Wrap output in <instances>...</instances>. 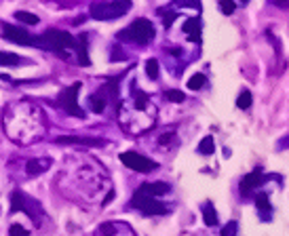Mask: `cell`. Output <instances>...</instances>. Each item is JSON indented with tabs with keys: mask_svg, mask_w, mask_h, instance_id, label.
Masks as SVG:
<instances>
[{
	"mask_svg": "<svg viewBox=\"0 0 289 236\" xmlns=\"http://www.w3.org/2000/svg\"><path fill=\"white\" fill-rule=\"evenodd\" d=\"M6 112L17 116V124H9L4 127L9 137L19 141V144H28L41 137V133L44 131V116L42 112L32 104H17L6 108Z\"/></svg>",
	"mask_w": 289,
	"mask_h": 236,
	"instance_id": "cell-1",
	"label": "cell"
},
{
	"mask_svg": "<svg viewBox=\"0 0 289 236\" xmlns=\"http://www.w3.org/2000/svg\"><path fill=\"white\" fill-rule=\"evenodd\" d=\"M156 30L148 19H135L129 28L119 32V40L124 42H135V44H148L154 38Z\"/></svg>",
	"mask_w": 289,
	"mask_h": 236,
	"instance_id": "cell-2",
	"label": "cell"
},
{
	"mask_svg": "<svg viewBox=\"0 0 289 236\" xmlns=\"http://www.w3.org/2000/svg\"><path fill=\"white\" fill-rule=\"evenodd\" d=\"M36 46L41 49H46V51H61V49H72L76 46V40L72 34L64 32V30H46L41 36H36Z\"/></svg>",
	"mask_w": 289,
	"mask_h": 236,
	"instance_id": "cell-3",
	"label": "cell"
},
{
	"mask_svg": "<svg viewBox=\"0 0 289 236\" xmlns=\"http://www.w3.org/2000/svg\"><path fill=\"white\" fill-rule=\"evenodd\" d=\"M131 9V0H112V2H95L91 4L89 15L97 21L119 19Z\"/></svg>",
	"mask_w": 289,
	"mask_h": 236,
	"instance_id": "cell-4",
	"label": "cell"
},
{
	"mask_svg": "<svg viewBox=\"0 0 289 236\" xmlns=\"http://www.w3.org/2000/svg\"><path fill=\"white\" fill-rule=\"evenodd\" d=\"M81 86H83L81 82H74V84L66 86V89H61L59 95H57V106L61 110H66L68 114L84 118V110L78 106V93H81Z\"/></svg>",
	"mask_w": 289,
	"mask_h": 236,
	"instance_id": "cell-5",
	"label": "cell"
},
{
	"mask_svg": "<svg viewBox=\"0 0 289 236\" xmlns=\"http://www.w3.org/2000/svg\"><path fill=\"white\" fill-rule=\"evenodd\" d=\"M131 207L139 209L144 215H165L167 207L163 202L156 200V196H148L142 192H135L133 198H131Z\"/></svg>",
	"mask_w": 289,
	"mask_h": 236,
	"instance_id": "cell-6",
	"label": "cell"
},
{
	"mask_svg": "<svg viewBox=\"0 0 289 236\" xmlns=\"http://www.w3.org/2000/svg\"><path fill=\"white\" fill-rule=\"evenodd\" d=\"M15 211H23V213H28L32 219H36V222H41V215H42L41 204L36 200H30L28 196L19 190H15L11 194V213H15Z\"/></svg>",
	"mask_w": 289,
	"mask_h": 236,
	"instance_id": "cell-7",
	"label": "cell"
},
{
	"mask_svg": "<svg viewBox=\"0 0 289 236\" xmlns=\"http://www.w3.org/2000/svg\"><path fill=\"white\" fill-rule=\"evenodd\" d=\"M121 160H123L124 167L133 169V171H137V173H150V171H154L156 167H159V164H156L154 160L146 158V156L137 154V152H123V154H121Z\"/></svg>",
	"mask_w": 289,
	"mask_h": 236,
	"instance_id": "cell-8",
	"label": "cell"
},
{
	"mask_svg": "<svg viewBox=\"0 0 289 236\" xmlns=\"http://www.w3.org/2000/svg\"><path fill=\"white\" fill-rule=\"evenodd\" d=\"M2 38L9 42H15V44H23V46H36V36L28 34L26 30L21 28H15L11 23H4L2 26Z\"/></svg>",
	"mask_w": 289,
	"mask_h": 236,
	"instance_id": "cell-9",
	"label": "cell"
},
{
	"mask_svg": "<svg viewBox=\"0 0 289 236\" xmlns=\"http://www.w3.org/2000/svg\"><path fill=\"white\" fill-rule=\"evenodd\" d=\"M171 190V186L165 182H154V184H142L137 192L148 194V196H161V194H167Z\"/></svg>",
	"mask_w": 289,
	"mask_h": 236,
	"instance_id": "cell-10",
	"label": "cell"
},
{
	"mask_svg": "<svg viewBox=\"0 0 289 236\" xmlns=\"http://www.w3.org/2000/svg\"><path fill=\"white\" fill-rule=\"evenodd\" d=\"M51 164H53L51 158H32V160H28L26 171H28V175H41V173H44Z\"/></svg>",
	"mask_w": 289,
	"mask_h": 236,
	"instance_id": "cell-11",
	"label": "cell"
},
{
	"mask_svg": "<svg viewBox=\"0 0 289 236\" xmlns=\"http://www.w3.org/2000/svg\"><path fill=\"white\" fill-rule=\"evenodd\" d=\"M262 171L257 169V171H253V173H249V175L243 179V182H241V192L243 194H251V190L255 186H260L262 184Z\"/></svg>",
	"mask_w": 289,
	"mask_h": 236,
	"instance_id": "cell-12",
	"label": "cell"
},
{
	"mask_svg": "<svg viewBox=\"0 0 289 236\" xmlns=\"http://www.w3.org/2000/svg\"><path fill=\"white\" fill-rule=\"evenodd\" d=\"M184 32L188 34L192 42H201V19L199 17H190L184 23Z\"/></svg>",
	"mask_w": 289,
	"mask_h": 236,
	"instance_id": "cell-13",
	"label": "cell"
},
{
	"mask_svg": "<svg viewBox=\"0 0 289 236\" xmlns=\"http://www.w3.org/2000/svg\"><path fill=\"white\" fill-rule=\"evenodd\" d=\"M57 144H78V146H101V139H93V137H59Z\"/></svg>",
	"mask_w": 289,
	"mask_h": 236,
	"instance_id": "cell-14",
	"label": "cell"
},
{
	"mask_svg": "<svg viewBox=\"0 0 289 236\" xmlns=\"http://www.w3.org/2000/svg\"><path fill=\"white\" fill-rule=\"evenodd\" d=\"M124 224H114V222H108L104 226H99L97 228V232L95 236H119V230L123 228Z\"/></svg>",
	"mask_w": 289,
	"mask_h": 236,
	"instance_id": "cell-15",
	"label": "cell"
},
{
	"mask_svg": "<svg viewBox=\"0 0 289 236\" xmlns=\"http://www.w3.org/2000/svg\"><path fill=\"white\" fill-rule=\"evenodd\" d=\"M203 219H205L207 226H215L217 224V213H215V207L211 202L203 204Z\"/></svg>",
	"mask_w": 289,
	"mask_h": 236,
	"instance_id": "cell-16",
	"label": "cell"
},
{
	"mask_svg": "<svg viewBox=\"0 0 289 236\" xmlns=\"http://www.w3.org/2000/svg\"><path fill=\"white\" fill-rule=\"evenodd\" d=\"M213 150H215L213 137H211V135L203 137V139H201V144H199V154H203V156H209V154H213Z\"/></svg>",
	"mask_w": 289,
	"mask_h": 236,
	"instance_id": "cell-17",
	"label": "cell"
},
{
	"mask_svg": "<svg viewBox=\"0 0 289 236\" xmlns=\"http://www.w3.org/2000/svg\"><path fill=\"white\" fill-rule=\"evenodd\" d=\"M15 19H19L21 23H28V26H36V23L41 21L34 13H28V11H17L15 13Z\"/></svg>",
	"mask_w": 289,
	"mask_h": 236,
	"instance_id": "cell-18",
	"label": "cell"
},
{
	"mask_svg": "<svg viewBox=\"0 0 289 236\" xmlns=\"http://www.w3.org/2000/svg\"><path fill=\"white\" fill-rule=\"evenodd\" d=\"M91 110L95 114H99V112H104V108H106V97L104 95H99V93H95V95H91Z\"/></svg>",
	"mask_w": 289,
	"mask_h": 236,
	"instance_id": "cell-19",
	"label": "cell"
},
{
	"mask_svg": "<svg viewBox=\"0 0 289 236\" xmlns=\"http://www.w3.org/2000/svg\"><path fill=\"white\" fill-rule=\"evenodd\" d=\"M205 82H207V78H205V74H194V76H190V80H188V89L190 91H199V89H203L205 86Z\"/></svg>",
	"mask_w": 289,
	"mask_h": 236,
	"instance_id": "cell-20",
	"label": "cell"
},
{
	"mask_svg": "<svg viewBox=\"0 0 289 236\" xmlns=\"http://www.w3.org/2000/svg\"><path fill=\"white\" fill-rule=\"evenodd\" d=\"M78 61H81L83 66H89L91 59L87 55V38H81V44H78Z\"/></svg>",
	"mask_w": 289,
	"mask_h": 236,
	"instance_id": "cell-21",
	"label": "cell"
},
{
	"mask_svg": "<svg viewBox=\"0 0 289 236\" xmlns=\"http://www.w3.org/2000/svg\"><path fill=\"white\" fill-rule=\"evenodd\" d=\"M146 74L150 80H156L159 78V61L156 59H148L146 61Z\"/></svg>",
	"mask_w": 289,
	"mask_h": 236,
	"instance_id": "cell-22",
	"label": "cell"
},
{
	"mask_svg": "<svg viewBox=\"0 0 289 236\" xmlns=\"http://www.w3.org/2000/svg\"><path fill=\"white\" fill-rule=\"evenodd\" d=\"M255 207L260 209V211H264L266 215L272 211V207H270V202H268V196H266V194H260V196H257V198H255Z\"/></svg>",
	"mask_w": 289,
	"mask_h": 236,
	"instance_id": "cell-23",
	"label": "cell"
},
{
	"mask_svg": "<svg viewBox=\"0 0 289 236\" xmlns=\"http://www.w3.org/2000/svg\"><path fill=\"white\" fill-rule=\"evenodd\" d=\"M251 93H249L247 89L243 91V93H241V95H239V99H237V108H241V110H247L249 106H251Z\"/></svg>",
	"mask_w": 289,
	"mask_h": 236,
	"instance_id": "cell-24",
	"label": "cell"
},
{
	"mask_svg": "<svg viewBox=\"0 0 289 236\" xmlns=\"http://www.w3.org/2000/svg\"><path fill=\"white\" fill-rule=\"evenodd\" d=\"M19 64V57L15 53H0V66H15Z\"/></svg>",
	"mask_w": 289,
	"mask_h": 236,
	"instance_id": "cell-25",
	"label": "cell"
},
{
	"mask_svg": "<svg viewBox=\"0 0 289 236\" xmlns=\"http://www.w3.org/2000/svg\"><path fill=\"white\" fill-rule=\"evenodd\" d=\"M165 97H167L169 101H173V104H182V101H186V95H184V93H182V91H175V89L167 91Z\"/></svg>",
	"mask_w": 289,
	"mask_h": 236,
	"instance_id": "cell-26",
	"label": "cell"
},
{
	"mask_svg": "<svg viewBox=\"0 0 289 236\" xmlns=\"http://www.w3.org/2000/svg\"><path fill=\"white\" fill-rule=\"evenodd\" d=\"M239 232V224L237 222H228L222 228V236H237Z\"/></svg>",
	"mask_w": 289,
	"mask_h": 236,
	"instance_id": "cell-27",
	"label": "cell"
},
{
	"mask_svg": "<svg viewBox=\"0 0 289 236\" xmlns=\"http://www.w3.org/2000/svg\"><path fill=\"white\" fill-rule=\"evenodd\" d=\"M9 236H30V232H28L23 226H19V224H13V226L9 228Z\"/></svg>",
	"mask_w": 289,
	"mask_h": 236,
	"instance_id": "cell-28",
	"label": "cell"
},
{
	"mask_svg": "<svg viewBox=\"0 0 289 236\" xmlns=\"http://www.w3.org/2000/svg\"><path fill=\"white\" fill-rule=\"evenodd\" d=\"M220 9H222L226 15H232V13H234V9H237V6H234V2H232V0H220Z\"/></svg>",
	"mask_w": 289,
	"mask_h": 236,
	"instance_id": "cell-29",
	"label": "cell"
},
{
	"mask_svg": "<svg viewBox=\"0 0 289 236\" xmlns=\"http://www.w3.org/2000/svg\"><path fill=\"white\" fill-rule=\"evenodd\" d=\"M177 6H190V9H201V2L197 0H175Z\"/></svg>",
	"mask_w": 289,
	"mask_h": 236,
	"instance_id": "cell-30",
	"label": "cell"
},
{
	"mask_svg": "<svg viewBox=\"0 0 289 236\" xmlns=\"http://www.w3.org/2000/svg\"><path fill=\"white\" fill-rule=\"evenodd\" d=\"M175 17H177V15H175V13H167V15H165V17H163V23H165V28H169V26H171V23H173V21H175Z\"/></svg>",
	"mask_w": 289,
	"mask_h": 236,
	"instance_id": "cell-31",
	"label": "cell"
},
{
	"mask_svg": "<svg viewBox=\"0 0 289 236\" xmlns=\"http://www.w3.org/2000/svg\"><path fill=\"white\" fill-rule=\"evenodd\" d=\"M277 6H281V9H289V0H272Z\"/></svg>",
	"mask_w": 289,
	"mask_h": 236,
	"instance_id": "cell-32",
	"label": "cell"
},
{
	"mask_svg": "<svg viewBox=\"0 0 289 236\" xmlns=\"http://www.w3.org/2000/svg\"><path fill=\"white\" fill-rule=\"evenodd\" d=\"M171 135H173V133H167V135H163V137H161V144H169V141H171Z\"/></svg>",
	"mask_w": 289,
	"mask_h": 236,
	"instance_id": "cell-33",
	"label": "cell"
},
{
	"mask_svg": "<svg viewBox=\"0 0 289 236\" xmlns=\"http://www.w3.org/2000/svg\"><path fill=\"white\" fill-rule=\"evenodd\" d=\"M245 2H249V0H243V4H245Z\"/></svg>",
	"mask_w": 289,
	"mask_h": 236,
	"instance_id": "cell-34",
	"label": "cell"
}]
</instances>
